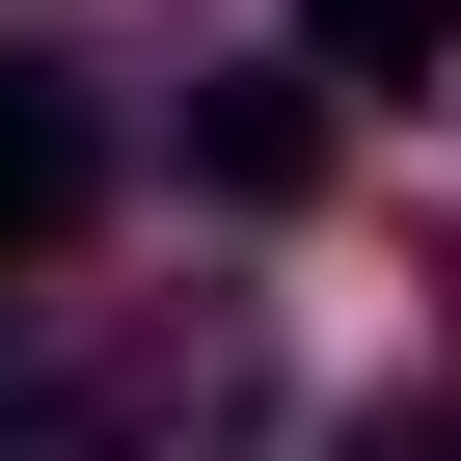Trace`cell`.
<instances>
[{"label": "cell", "instance_id": "6da1fadb", "mask_svg": "<svg viewBox=\"0 0 461 461\" xmlns=\"http://www.w3.org/2000/svg\"><path fill=\"white\" fill-rule=\"evenodd\" d=\"M82 217H109V109H82L55 55H0V272H55Z\"/></svg>", "mask_w": 461, "mask_h": 461}, {"label": "cell", "instance_id": "7a4b0ae2", "mask_svg": "<svg viewBox=\"0 0 461 461\" xmlns=\"http://www.w3.org/2000/svg\"><path fill=\"white\" fill-rule=\"evenodd\" d=\"M0 461H217V353L190 380H0Z\"/></svg>", "mask_w": 461, "mask_h": 461}, {"label": "cell", "instance_id": "3957f363", "mask_svg": "<svg viewBox=\"0 0 461 461\" xmlns=\"http://www.w3.org/2000/svg\"><path fill=\"white\" fill-rule=\"evenodd\" d=\"M190 163H217V190H299V163H326V109H299V82H217V109H190Z\"/></svg>", "mask_w": 461, "mask_h": 461}, {"label": "cell", "instance_id": "277c9868", "mask_svg": "<svg viewBox=\"0 0 461 461\" xmlns=\"http://www.w3.org/2000/svg\"><path fill=\"white\" fill-rule=\"evenodd\" d=\"M461 55V0H326V82H434Z\"/></svg>", "mask_w": 461, "mask_h": 461}, {"label": "cell", "instance_id": "5b68a950", "mask_svg": "<svg viewBox=\"0 0 461 461\" xmlns=\"http://www.w3.org/2000/svg\"><path fill=\"white\" fill-rule=\"evenodd\" d=\"M380 461H461V434H380Z\"/></svg>", "mask_w": 461, "mask_h": 461}]
</instances>
